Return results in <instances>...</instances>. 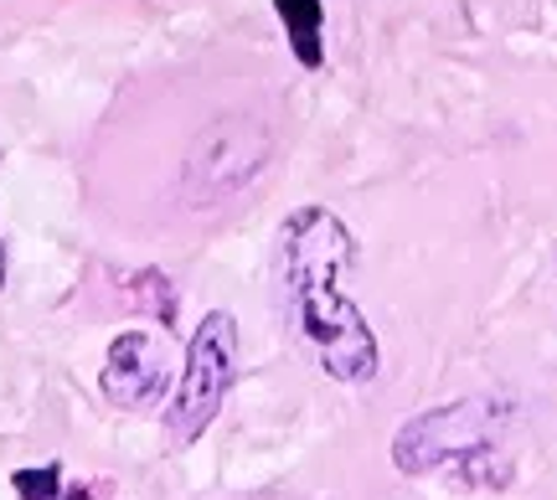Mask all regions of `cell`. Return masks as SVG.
Returning a JSON list of instances; mask_svg holds the SVG:
<instances>
[{"mask_svg": "<svg viewBox=\"0 0 557 500\" xmlns=\"http://www.w3.org/2000/svg\"><path fill=\"white\" fill-rule=\"evenodd\" d=\"M357 263V238L331 207H299L278 222L274 279L289 336L331 382H372L382 372V346L357 304L346 300V268Z\"/></svg>", "mask_w": 557, "mask_h": 500, "instance_id": "6da1fadb", "label": "cell"}, {"mask_svg": "<svg viewBox=\"0 0 557 500\" xmlns=\"http://www.w3.org/2000/svg\"><path fill=\"white\" fill-rule=\"evenodd\" d=\"M517 428V408L496 398H465L429 408L398 428L393 439V464L403 475H434V470H459L465 480L506 485L511 480V449L506 434Z\"/></svg>", "mask_w": 557, "mask_h": 500, "instance_id": "7a4b0ae2", "label": "cell"}, {"mask_svg": "<svg viewBox=\"0 0 557 500\" xmlns=\"http://www.w3.org/2000/svg\"><path fill=\"white\" fill-rule=\"evenodd\" d=\"M233 377H238V321L227 310H212L197 325L191 346H186L176 398L165 408V439H171V449H191L212 428V418L222 413V402L233 392Z\"/></svg>", "mask_w": 557, "mask_h": 500, "instance_id": "3957f363", "label": "cell"}, {"mask_svg": "<svg viewBox=\"0 0 557 500\" xmlns=\"http://www.w3.org/2000/svg\"><path fill=\"white\" fill-rule=\"evenodd\" d=\"M269 155V135L259 124L243 120H218L212 129H201V140L186 155V191L197 197V207H212L218 197L238 191Z\"/></svg>", "mask_w": 557, "mask_h": 500, "instance_id": "277c9868", "label": "cell"}, {"mask_svg": "<svg viewBox=\"0 0 557 500\" xmlns=\"http://www.w3.org/2000/svg\"><path fill=\"white\" fill-rule=\"evenodd\" d=\"M165 382H171V366H165V346L150 340L145 330H124L114 336L109 346V357H103V398L114 402V408H150V402L165 392Z\"/></svg>", "mask_w": 557, "mask_h": 500, "instance_id": "5b68a950", "label": "cell"}, {"mask_svg": "<svg viewBox=\"0 0 557 500\" xmlns=\"http://www.w3.org/2000/svg\"><path fill=\"white\" fill-rule=\"evenodd\" d=\"M278 21L289 32V47H295V62L315 73L325 62V47H320V26H325V5L320 0H274Z\"/></svg>", "mask_w": 557, "mask_h": 500, "instance_id": "8992f818", "label": "cell"}, {"mask_svg": "<svg viewBox=\"0 0 557 500\" xmlns=\"http://www.w3.org/2000/svg\"><path fill=\"white\" fill-rule=\"evenodd\" d=\"M135 300L139 304H156V321L160 325L176 321V295H171V284H165V274H160V268L135 274Z\"/></svg>", "mask_w": 557, "mask_h": 500, "instance_id": "52a82bcc", "label": "cell"}, {"mask_svg": "<svg viewBox=\"0 0 557 500\" xmlns=\"http://www.w3.org/2000/svg\"><path fill=\"white\" fill-rule=\"evenodd\" d=\"M62 470L58 464H41V470H21L16 475V496L21 500H58Z\"/></svg>", "mask_w": 557, "mask_h": 500, "instance_id": "ba28073f", "label": "cell"}, {"mask_svg": "<svg viewBox=\"0 0 557 500\" xmlns=\"http://www.w3.org/2000/svg\"><path fill=\"white\" fill-rule=\"evenodd\" d=\"M62 500H94V490H83V485H73V490H67Z\"/></svg>", "mask_w": 557, "mask_h": 500, "instance_id": "9c48e42d", "label": "cell"}, {"mask_svg": "<svg viewBox=\"0 0 557 500\" xmlns=\"http://www.w3.org/2000/svg\"><path fill=\"white\" fill-rule=\"evenodd\" d=\"M0 289H5V238H0Z\"/></svg>", "mask_w": 557, "mask_h": 500, "instance_id": "30bf717a", "label": "cell"}]
</instances>
